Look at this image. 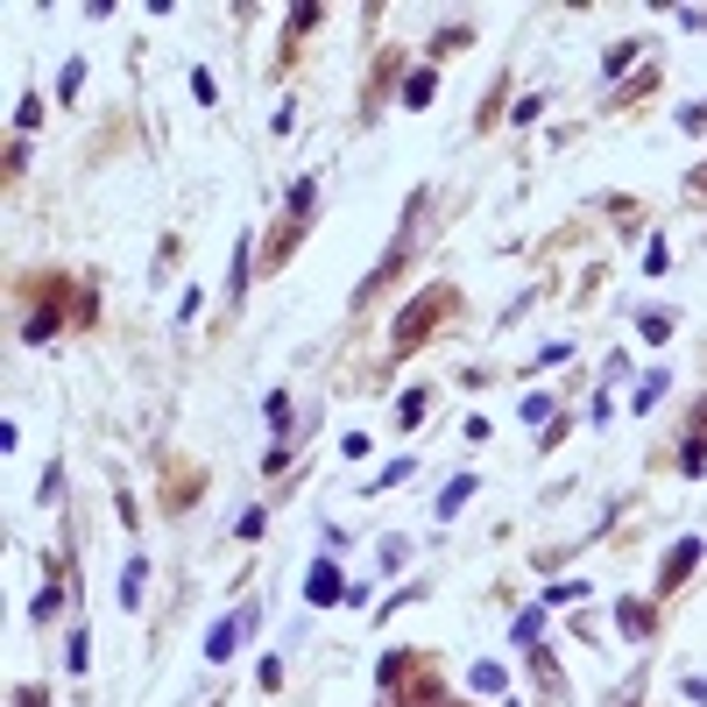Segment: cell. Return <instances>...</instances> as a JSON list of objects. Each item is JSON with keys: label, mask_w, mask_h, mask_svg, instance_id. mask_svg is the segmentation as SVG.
I'll return each instance as SVG.
<instances>
[{"label": "cell", "mask_w": 707, "mask_h": 707, "mask_svg": "<svg viewBox=\"0 0 707 707\" xmlns=\"http://www.w3.org/2000/svg\"><path fill=\"white\" fill-rule=\"evenodd\" d=\"M651 93H658V64H637V71H629V85L609 99V107L623 114V107H637V99H651Z\"/></svg>", "instance_id": "obj_12"}, {"label": "cell", "mask_w": 707, "mask_h": 707, "mask_svg": "<svg viewBox=\"0 0 707 707\" xmlns=\"http://www.w3.org/2000/svg\"><path fill=\"white\" fill-rule=\"evenodd\" d=\"M262 411H269V425H276V432H291V397H283V389L262 403Z\"/></svg>", "instance_id": "obj_29"}, {"label": "cell", "mask_w": 707, "mask_h": 707, "mask_svg": "<svg viewBox=\"0 0 707 707\" xmlns=\"http://www.w3.org/2000/svg\"><path fill=\"white\" fill-rule=\"evenodd\" d=\"M397 481H411V460H397V468H382V481H368V488L382 495V488H397Z\"/></svg>", "instance_id": "obj_35"}, {"label": "cell", "mask_w": 707, "mask_h": 707, "mask_svg": "<svg viewBox=\"0 0 707 707\" xmlns=\"http://www.w3.org/2000/svg\"><path fill=\"white\" fill-rule=\"evenodd\" d=\"M79 85H85V57H71V64H64V85H57V93L79 99Z\"/></svg>", "instance_id": "obj_31"}, {"label": "cell", "mask_w": 707, "mask_h": 707, "mask_svg": "<svg viewBox=\"0 0 707 707\" xmlns=\"http://www.w3.org/2000/svg\"><path fill=\"white\" fill-rule=\"evenodd\" d=\"M637 57H644V43H615V50H609V71H629Z\"/></svg>", "instance_id": "obj_30"}, {"label": "cell", "mask_w": 707, "mask_h": 707, "mask_svg": "<svg viewBox=\"0 0 707 707\" xmlns=\"http://www.w3.org/2000/svg\"><path fill=\"white\" fill-rule=\"evenodd\" d=\"M14 707H50V694L43 686H14Z\"/></svg>", "instance_id": "obj_38"}, {"label": "cell", "mask_w": 707, "mask_h": 707, "mask_svg": "<svg viewBox=\"0 0 707 707\" xmlns=\"http://www.w3.org/2000/svg\"><path fill=\"white\" fill-rule=\"evenodd\" d=\"M686 22H694V28H707V14H686Z\"/></svg>", "instance_id": "obj_39"}, {"label": "cell", "mask_w": 707, "mask_h": 707, "mask_svg": "<svg viewBox=\"0 0 707 707\" xmlns=\"http://www.w3.org/2000/svg\"><path fill=\"white\" fill-rule=\"evenodd\" d=\"M425 411H432V389H403V397H397V432H417V425H425Z\"/></svg>", "instance_id": "obj_17"}, {"label": "cell", "mask_w": 707, "mask_h": 707, "mask_svg": "<svg viewBox=\"0 0 707 707\" xmlns=\"http://www.w3.org/2000/svg\"><path fill=\"white\" fill-rule=\"evenodd\" d=\"M305 594L319 601V609H333V601H347V588H340V566H333V559H319V566H311V580H305Z\"/></svg>", "instance_id": "obj_11"}, {"label": "cell", "mask_w": 707, "mask_h": 707, "mask_svg": "<svg viewBox=\"0 0 707 707\" xmlns=\"http://www.w3.org/2000/svg\"><path fill=\"white\" fill-rule=\"evenodd\" d=\"M22 170H28V142H8V185H22Z\"/></svg>", "instance_id": "obj_32"}, {"label": "cell", "mask_w": 707, "mask_h": 707, "mask_svg": "<svg viewBox=\"0 0 707 707\" xmlns=\"http://www.w3.org/2000/svg\"><path fill=\"white\" fill-rule=\"evenodd\" d=\"M248 269H255V240L240 234V248H234V276H227V297H234V305L248 297Z\"/></svg>", "instance_id": "obj_18"}, {"label": "cell", "mask_w": 707, "mask_h": 707, "mask_svg": "<svg viewBox=\"0 0 707 707\" xmlns=\"http://www.w3.org/2000/svg\"><path fill=\"white\" fill-rule=\"evenodd\" d=\"M177 262H185V240H177V234H163V248H156V269H163V276H170Z\"/></svg>", "instance_id": "obj_28"}, {"label": "cell", "mask_w": 707, "mask_h": 707, "mask_svg": "<svg viewBox=\"0 0 707 707\" xmlns=\"http://www.w3.org/2000/svg\"><path fill=\"white\" fill-rule=\"evenodd\" d=\"M213 488V474L199 468V460H185V453H170L163 460V481H156V503H163V517H185L199 495Z\"/></svg>", "instance_id": "obj_3"}, {"label": "cell", "mask_w": 707, "mask_h": 707, "mask_svg": "<svg viewBox=\"0 0 707 707\" xmlns=\"http://www.w3.org/2000/svg\"><path fill=\"white\" fill-rule=\"evenodd\" d=\"M326 22V8H319V0H297V8H291V22H283V50H276V71H291L297 64V50H305V36H311V28H319Z\"/></svg>", "instance_id": "obj_7"}, {"label": "cell", "mask_w": 707, "mask_h": 707, "mask_svg": "<svg viewBox=\"0 0 707 707\" xmlns=\"http://www.w3.org/2000/svg\"><path fill=\"white\" fill-rule=\"evenodd\" d=\"M574 637H580V644H594V637H601V623H594L588 609H574Z\"/></svg>", "instance_id": "obj_37"}, {"label": "cell", "mask_w": 707, "mask_h": 707, "mask_svg": "<svg viewBox=\"0 0 707 707\" xmlns=\"http://www.w3.org/2000/svg\"><path fill=\"white\" fill-rule=\"evenodd\" d=\"M523 665H531V680L545 686L552 700H566V672H559V658H552V651H531V658H523Z\"/></svg>", "instance_id": "obj_13"}, {"label": "cell", "mask_w": 707, "mask_h": 707, "mask_svg": "<svg viewBox=\"0 0 707 707\" xmlns=\"http://www.w3.org/2000/svg\"><path fill=\"white\" fill-rule=\"evenodd\" d=\"M580 594H588V588H580V580H559V588H552L545 601H559V609H574V601H580Z\"/></svg>", "instance_id": "obj_36"}, {"label": "cell", "mask_w": 707, "mask_h": 707, "mask_svg": "<svg viewBox=\"0 0 707 707\" xmlns=\"http://www.w3.org/2000/svg\"><path fill=\"white\" fill-rule=\"evenodd\" d=\"M305 234H311V220H276V227H269V240L255 248V269H262V276L291 269V262H297V248H305Z\"/></svg>", "instance_id": "obj_6"}, {"label": "cell", "mask_w": 707, "mask_h": 707, "mask_svg": "<svg viewBox=\"0 0 707 707\" xmlns=\"http://www.w3.org/2000/svg\"><path fill=\"white\" fill-rule=\"evenodd\" d=\"M566 432H574V417H552V425L538 432V453H552V446H566Z\"/></svg>", "instance_id": "obj_27"}, {"label": "cell", "mask_w": 707, "mask_h": 707, "mask_svg": "<svg viewBox=\"0 0 707 707\" xmlns=\"http://www.w3.org/2000/svg\"><path fill=\"white\" fill-rule=\"evenodd\" d=\"M191 99H199V107H213V99H220V85L205 79V71H191Z\"/></svg>", "instance_id": "obj_33"}, {"label": "cell", "mask_w": 707, "mask_h": 707, "mask_svg": "<svg viewBox=\"0 0 707 707\" xmlns=\"http://www.w3.org/2000/svg\"><path fill=\"white\" fill-rule=\"evenodd\" d=\"M503 107H509V79H495L488 93H481V107H474V134H488L495 120H503Z\"/></svg>", "instance_id": "obj_14"}, {"label": "cell", "mask_w": 707, "mask_h": 707, "mask_svg": "<svg viewBox=\"0 0 707 707\" xmlns=\"http://www.w3.org/2000/svg\"><path fill=\"white\" fill-rule=\"evenodd\" d=\"M468 43H474V22H446V28H439V36H432V57H425V64H439V57H453V50H468Z\"/></svg>", "instance_id": "obj_16"}, {"label": "cell", "mask_w": 707, "mask_h": 707, "mask_svg": "<svg viewBox=\"0 0 707 707\" xmlns=\"http://www.w3.org/2000/svg\"><path fill=\"white\" fill-rule=\"evenodd\" d=\"M609 220H615L623 234H637V227H644V213H637V199H629V191H609Z\"/></svg>", "instance_id": "obj_19"}, {"label": "cell", "mask_w": 707, "mask_h": 707, "mask_svg": "<svg viewBox=\"0 0 707 707\" xmlns=\"http://www.w3.org/2000/svg\"><path fill=\"white\" fill-rule=\"evenodd\" d=\"M142 580H149V566L134 559V566H128V580H120V601H128V609H142Z\"/></svg>", "instance_id": "obj_24"}, {"label": "cell", "mask_w": 707, "mask_h": 707, "mask_svg": "<svg viewBox=\"0 0 707 707\" xmlns=\"http://www.w3.org/2000/svg\"><path fill=\"white\" fill-rule=\"evenodd\" d=\"M432 99H439V71L417 64L411 79H403V107H432Z\"/></svg>", "instance_id": "obj_15"}, {"label": "cell", "mask_w": 707, "mask_h": 707, "mask_svg": "<svg viewBox=\"0 0 707 707\" xmlns=\"http://www.w3.org/2000/svg\"><path fill=\"white\" fill-rule=\"evenodd\" d=\"M85 658H93V629H71V644H64V665H71V672H85Z\"/></svg>", "instance_id": "obj_23"}, {"label": "cell", "mask_w": 707, "mask_h": 707, "mask_svg": "<svg viewBox=\"0 0 707 707\" xmlns=\"http://www.w3.org/2000/svg\"><path fill=\"white\" fill-rule=\"evenodd\" d=\"M686 205H694V213H707V163H694V170H686Z\"/></svg>", "instance_id": "obj_22"}, {"label": "cell", "mask_w": 707, "mask_h": 707, "mask_svg": "<svg viewBox=\"0 0 707 707\" xmlns=\"http://www.w3.org/2000/svg\"><path fill=\"white\" fill-rule=\"evenodd\" d=\"M615 623H623V637H629V644H651V629H658V601L623 594V601H615Z\"/></svg>", "instance_id": "obj_10"}, {"label": "cell", "mask_w": 707, "mask_h": 707, "mask_svg": "<svg viewBox=\"0 0 707 707\" xmlns=\"http://www.w3.org/2000/svg\"><path fill=\"white\" fill-rule=\"evenodd\" d=\"M411 50H382V57H375V71H368V85H361V120H375V114H382L389 107V93H397V85L403 79H411Z\"/></svg>", "instance_id": "obj_5"}, {"label": "cell", "mask_w": 707, "mask_h": 707, "mask_svg": "<svg viewBox=\"0 0 707 707\" xmlns=\"http://www.w3.org/2000/svg\"><path fill=\"white\" fill-rule=\"evenodd\" d=\"M14 305L28 311V319H64L71 326V305H79V276H64V269H36V276H14Z\"/></svg>", "instance_id": "obj_2"}, {"label": "cell", "mask_w": 707, "mask_h": 707, "mask_svg": "<svg viewBox=\"0 0 707 707\" xmlns=\"http://www.w3.org/2000/svg\"><path fill=\"white\" fill-rule=\"evenodd\" d=\"M644 340H651V347H665V340H672V319H665V311H644Z\"/></svg>", "instance_id": "obj_26"}, {"label": "cell", "mask_w": 707, "mask_h": 707, "mask_svg": "<svg viewBox=\"0 0 707 707\" xmlns=\"http://www.w3.org/2000/svg\"><path fill=\"white\" fill-rule=\"evenodd\" d=\"M71 326H85V333L99 326V291H93V283H79V305H71Z\"/></svg>", "instance_id": "obj_20"}, {"label": "cell", "mask_w": 707, "mask_h": 707, "mask_svg": "<svg viewBox=\"0 0 707 707\" xmlns=\"http://www.w3.org/2000/svg\"><path fill=\"white\" fill-rule=\"evenodd\" d=\"M700 538H680V545H672L665 552V566H658V601H665V594H680L686 588V580H694V566H700Z\"/></svg>", "instance_id": "obj_8"}, {"label": "cell", "mask_w": 707, "mask_h": 707, "mask_svg": "<svg viewBox=\"0 0 707 707\" xmlns=\"http://www.w3.org/2000/svg\"><path fill=\"white\" fill-rule=\"evenodd\" d=\"M446 707H468V700H446Z\"/></svg>", "instance_id": "obj_40"}, {"label": "cell", "mask_w": 707, "mask_h": 707, "mask_svg": "<svg viewBox=\"0 0 707 707\" xmlns=\"http://www.w3.org/2000/svg\"><path fill=\"white\" fill-rule=\"evenodd\" d=\"M460 305H468V297H460V283H425L417 297H403L397 326H389V368H397V361H411L425 340H439L446 319H453Z\"/></svg>", "instance_id": "obj_1"}, {"label": "cell", "mask_w": 707, "mask_h": 707, "mask_svg": "<svg viewBox=\"0 0 707 707\" xmlns=\"http://www.w3.org/2000/svg\"><path fill=\"white\" fill-rule=\"evenodd\" d=\"M36 120H43V99H36V93H28V99H22V107H14V128H22V142H28V134H36Z\"/></svg>", "instance_id": "obj_25"}, {"label": "cell", "mask_w": 707, "mask_h": 707, "mask_svg": "<svg viewBox=\"0 0 707 707\" xmlns=\"http://www.w3.org/2000/svg\"><path fill=\"white\" fill-rule=\"evenodd\" d=\"M707 468V397L686 403V446H680V474H700Z\"/></svg>", "instance_id": "obj_9"}, {"label": "cell", "mask_w": 707, "mask_h": 707, "mask_svg": "<svg viewBox=\"0 0 707 707\" xmlns=\"http://www.w3.org/2000/svg\"><path fill=\"white\" fill-rule=\"evenodd\" d=\"M417 213H425V191H417V205H411V213H403V227H397V240H389V255H382V269H375V276H368V283H361V297H354V305H361V311H368V305H375V297H382V291H389V283H397V276H403V269H411V240H417Z\"/></svg>", "instance_id": "obj_4"}, {"label": "cell", "mask_w": 707, "mask_h": 707, "mask_svg": "<svg viewBox=\"0 0 707 707\" xmlns=\"http://www.w3.org/2000/svg\"><path fill=\"white\" fill-rule=\"evenodd\" d=\"M468 495H474V474H453V481H446V495H439V517H453Z\"/></svg>", "instance_id": "obj_21"}, {"label": "cell", "mask_w": 707, "mask_h": 707, "mask_svg": "<svg viewBox=\"0 0 707 707\" xmlns=\"http://www.w3.org/2000/svg\"><path fill=\"white\" fill-rule=\"evenodd\" d=\"M680 128H686V134H707V99H694V107L680 114Z\"/></svg>", "instance_id": "obj_34"}]
</instances>
